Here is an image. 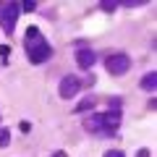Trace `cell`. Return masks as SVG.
I'll return each instance as SVG.
<instances>
[{
  "label": "cell",
  "instance_id": "obj_4",
  "mask_svg": "<svg viewBox=\"0 0 157 157\" xmlns=\"http://www.w3.org/2000/svg\"><path fill=\"white\" fill-rule=\"evenodd\" d=\"M105 68H107V73H113V76H123V73H128V68H131V58L126 55V52H113V55L105 58Z\"/></svg>",
  "mask_w": 157,
  "mask_h": 157
},
{
  "label": "cell",
  "instance_id": "obj_5",
  "mask_svg": "<svg viewBox=\"0 0 157 157\" xmlns=\"http://www.w3.org/2000/svg\"><path fill=\"white\" fill-rule=\"evenodd\" d=\"M78 89H81V78L73 76V73H68V76H63V78H60L58 94H60V100H73V97L78 94Z\"/></svg>",
  "mask_w": 157,
  "mask_h": 157
},
{
  "label": "cell",
  "instance_id": "obj_6",
  "mask_svg": "<svg viewBox=\"0 0 157 157\" xmlns=\"http://www.w3.org/2000/svg\"><path fill=\"white\" fill-rule=\"evenodd\" d=\"M76 63H78V68H92L97 63V55L92 50H86V47H81V50L76 52Z\"/></svg>",
  "mask_w": 157,
  "mask_h": 157
},
{
  "label": "cell",
  "instance_id": "obj_2",
  "mask_svg": "<svg viewBox=\"0 0 157 157\" xmlns=\"http://www.w3.org/2000/svg\"><path fill=\"white\" fill-rule=\"evenodd\" d=\"M24 47H26V55L32 63H47L52 58V47L47 45V39L42 37L37 26L26 29V37H24Z\"/></svg>",
  "mask_w": 157,
  "mask_h": 157
},
{
  "label": "cell",
  "instance_id": "obj_12",
  "mask_svg": "<svg viewBox=\"0 0 157 157\" xmlns=\"http://www.w3.org/2000/svg\"><path fill=\"white\" fill-rule=\"evenodd\" d=\"M102 157H126V155H123L121 149H107V152H105Z\"/></svg>",
  "mask_w": 157,
  "mask_h": 157
},
{
  "label": "cell",
  "instance_id": "obj_9",
  "mask_svg": "<svg viewBox=\"0 0 157 157\" xmlns=\"http://www.w3.org/2000/svg\"><path fill=\"white\" fill-rule=\"evenodd\" d=\"M8 144H11V131L0 128V147H8Z\"/></svg>",
  "mask_w": 157,
  "mask_h": 157
},
{
  "label": "cell",
  "instance_id": "obj_13",
  "mask_svg": "<svg viewBox=\"0 0 157 157\" xmlns=\"http://www.w3.org/2000/svg\"><path fill=\"white\" fill-rule=\"evenodd\" d=\"M136 157H149V149H139V152H136Z\"/></svg>",
  "mask_w": 157,
  "mask_h": 157
},
{
  "label": "cell",
  "instance_id": "obj_11",
  "mask_svg": "<svg viewBox=\"0 0 157 157\" xmlns=\"http://www.w3.org/2000/svg\"><path fill=\"white\" fill-rule=\"evenodd\" d=\"M21 11H26V13L37 11V3H32V0H29V3H21Z\"/></svg>",
  "mask_w": 157,
  "mask_h": 157
},
{
  "label": "cell",
  "instance_id": "obj_14",
  "mask_svg": "<svg viewBox=\"0 0 157 157\" xmlns=\"http://www.w3.org/2000/svg\"><path fill=\"white\" fill-rule=\"evenodd\" d=\"M50 157H68V155H66V152H63V149H58V152H52Z\"/></svg>",
  "mask_w": 157,
  "mask_h": 157
},
{
  "label": "cell",
  "instance_id": "obj_7",
  "mask_svg": "<svg viewBox=\"0 0 157 157\" xmlns=\"http://www.w3.org/2000/svg\"><path fill=\"white\" fill-rule=\"evenodd\" d=\"M139 86H141L144 92H155V89H157V73L149 71V73H147V76L139 81Z\"/></svg>",
  "mask_w": 157,
  "mask_h": 157
},
{
  "label": "cell",
  "instance_id": "obj_8",
  "mask_svg": "<svg viewBox=\"0 0 157 157\" xmlns=\"http://www.w3.org/2000/svg\"><path fill=\"white\" fill-rule=\"evenodd\" d=\"M97 107V97H84V100L76 105V113H89Z\"/></svg>",
  "mask_w": 157,
  "mask_h": 157
},
{
  "label": "cell",
  "instance_id": "obj_3",
  "mask_svg": "<svg viewBox=\"0 0 157 157\" xmlns=\"http://www.w3.org/2000/svg\"><path fill=\"white\" fill-rule=\"evenodd\" d=\"M18 16H21V6L18 3H0V26H3L6 34H13Z\"/></svg>",
  "mask_w": 157,
  "mask_h": 157
},
{
  "label": "cell",
  "instance_id": "obj_10",
  "mask_svg": "<svg viewBox=\"0 0 157 157\" xmlns=\"http://www.w3.org/2000/svg\"><path fill=\"white\" fill-rule=\"evenodd\" d=\"M100 8L105 13H113V11H118V3H113V0H105V3H100Z\"/></svg>",
  "mask_w": 157,
  "mask_h": 157
},
{
  "label": "cell",
  "instance_id": "obj_1",
  "mask_svg": "<svg viewBox=\"0 0 157 157\" xmlns=\"http://www.w3.org/2000/svg\"><path fill=\"white\" fill-rule=\"evenodd\" d=\"M121 126V110H105V113H94L84 121V128L94 136H113Z\"/></svg>",
  "mask_w": 157,
  "mask_h": 157
}]
</instances>
